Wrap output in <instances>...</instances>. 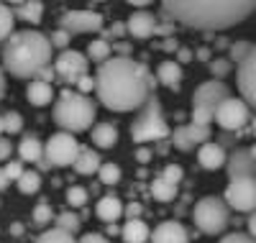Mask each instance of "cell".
<instances>
[{"mask_svg":"<svg viewBox=\"0 0 256 243\" xmlns=\"http://www.w3.org/2000/svg\"><path fill=\"white\" fill-rule=\"evenodd\" d=\"M98 80V100L102 108L113 113H128V110H141L144 102L154 95L156 80L146 70V64L134 62V56H113L95 74Z\"/></svg>","mask_w":256,"mask_h":243,"instance_id":"cell-1","label":"cell"},{"mask_svg":"<svg viewBox=\"0 0 256 243\" xmlns=\"http://www.w3.org/2000/svg\"><path fill=\"white\" fill-rule=\"evenodd\" d=\"M256 13L254 0H236V3H164L162 20L182 24L195 31H223L238 26L248 16Z\"/></svg>","mask_w":256,"mask_h":243,"instance_id":"cell-2","label":"cell"},{"mask_svg":"<svg viewBox=\"0 0 256 243\" xmlns=\"http://www.w3.org/2000/svg\"><path fill=\"white\" fill-rule=\"evenodd\" d=\"M52 41L41 31L24 28L16 31L3 46H0V67L6 74L18 80H36L41 70L52 64Z\"/></svg>","mask_w":256,"mask_h":243,"instance_id":"cell-3","label":"cell"},{"mask_svg":"<svg viewBox=\"0 0 256 243\" xmlns=\"http://www.w3.org/2000/svg\"><path fill=\"white\" fill-rule=\"evenodd\" d=\"M98 116V108L88 95H80L77 90H62V95L54 100V123L67 130V134H82L90 130L92 120Z\"/></svg>","mask_w":256,"mask_h":243,"instance_id":"cell-4","label":"cell"},{"mask_svg":"<svg viewBox=\"0 0 256 243\" xmlns=\"http://www.w3.org/2000/svg\"><path fill=\"white\" fill-rule=\"evenodd\" d=\"M166 136H172L164 113H162V102L156 98V92L144 102V108L138 110V116L131 126V138L136 144H148V141H162Z\"/></svg>","mask_w":256,"mask_h":243,"instance_id":"cell-5","label":"cell"},{"mask_svg":"<svg viewBox=\"0 0 256 243\" xmlns=\"http://www.w3.org/2000/svg\"><path fill=\"white\" fill-rule=\"evenodd\" d=\"M192 220L195 226L205 233V236H218L226 230L228 220H230V208L226 205L223 197L208 194L200 202H195V210H192Z\"/></svg>","mask_w":256,"mask_h":243,"instance_id":"cell-6","label":"cell"},{"mask_svg":"<svg viewBox=\"0 0 256 243\" xmlns=\"http://www.w3.org/2000/svg\"><path fill=\"white\" fill-rule=\"evenodd\" d=\"M80 141L67 134V130H59V134H52V138L44 144V154H46V162L52 166H74L77 156H80Z\"/></svg>","mask_w":256,"mask_h":243,"instance_id":"cell-7","label":"cell"},{"mask_svg":"<svg viewBox=\"0 0 256 243\" xmlns=\"http://www.w3.org/2000/svg\"><path fill=\"white\" fill-rule=\"evenodd\" d=\"M223 200L236 212H254L256 210V176H238L230 180L226 187Z\"/></svg>","mask_w":256,"mask_h":243,"instance_id":"cell-8","label":"cell"},{"mask_svg":"<svg viewBox=\"0 0 256 243\" xmlns=\"http://www.w3.org/2000/svg\"><path fill=\"white\" fill-rule=\"evenodd\" d=\"M251 120V108L241 98H228L216 108V123L226 130V134H238V130Z\"/></svg>","mask_w":256,"mask_h":243,"instance_id":"cell-9","label":"cell"},{"mask_svg":"<svg viewBox=\"0 0 256 243\" xmlns=\"http://www.w3.org/2000/svg\"><path fill=\"white\" fill-rule=\"evenodd\" d=\"M88 67H90L88 54L74 52V49L59 52V56L54 59V72H56V80H59V82H64V84H77V80H80V77L88 74Z\"/></svg>","mask_w":256,"mask_h":243,"instance_id":"cell-10","label":"cell"},{"mask_svg":"<svg viewBox=\"0 0 256 243\" xmlns=\"http://www.w3.org/2000/svg\"><path fill=\"white\" fill-rule=\"evenodd\" d=\"M59 28L70 34H98L105 28V18L98 10H67L59 18Z\"/></svg>","mask_w":256,"mask_h":243,"instance_id":"cell-11","label":"cell"},{"mask_svg":"<svg viewBox=\"0 0 256 243\" xmlns=\"http://www.w3.org/2000/svg\"><path fill=\"white\" fill-rule=\"evenodd\" d=\"M228 98H230V87L223 80H208V82H202V84L195 87V92H192V108L216 110Z\"/></svg>","mask_w":256,"mask_h":243,"instance_id":"cell-12","label":"cell"},{"mask_svg":"<svg viewBox=\"0 0 256 243\" xmlns=\"http://www.w3.org/2000/svg\"><path fill=\"white\" fill-rule=\"evenodd\" d=\"M212 136V128L210 126H198V123H187L172 130V146L180 151H192V148H200L202 144H208Z\"/></svg>","mask_w":256,"mask_h":243,"instance_id":"cell-13","label":"cell"},{"mask_svg":"<svg viewBox=\"0 0 256 243\" xmlns=\"http://www.w3.org/2000/svg\"><path fill=\"white\" fill-rule=\"evenodd\" d=\"M236 82H238V92H241V100L256 110V44L251 54L238 64L236 70Z\"/></svg>","mask_w":256,"mask_h":243,"instance_id":"cell-14","label":"cell"},{"mask_svg":"<svg viewBox=\"0 0 256 243\" xmlns=\"http://www.w3.org/2000/svg\"><path fill=\"white\" fill-rule=\"evenodd\" d=\"M156 26H159V18L152 13V10H134L131 16L126 18V31H128V36H134V38H138V41H144V38H152L154 34H156Z\"/></svg>","mask_w":256,"mask_h":243,"instance_id":"cell-15","label":"cell"},{"mask_svg":"<svg viewBox=\"0 0 256 243\" xmlns=\"http://www.w3.org/2000/svg\"><path fill=\"white\" fill-rule=\"evenodd\" d=\"M228 180H238V176H256V159L251 156V151L244 146H236L228 154L226 162Z\"/></svg>","mask_w":256,"mask_h":243,"instance_id":"cell-16","label":"cell"},{"mask_svg":"<svg viewBox=\"0 0 256 243\" xmlns=\"http://www.w3.org/2000/svg\"><path fill=\"white\" fill-rule=\"evenodd\" d=\"M152 243H190L187 228L177 220H164L152 230Z\"/></svg>","mask_w":256,"mask_h":243,"instance_id":"cell-17","label":"cell"},{"mask_svg":"<svg viewBox=\"0 0 256 243\" xmlns=\"http://www.w3.org/2000/svg\"><path fill=\"white\" fill-rule=\"evenodd\" d=\"M198 162L202 169H210V172H216V169H223L226 162H228V154L220 144L216 141H208L198 148Z\"/></svg>","mask_w":256,"mask_h":243,"instance_id":"cell-18","label":"cell"},{"mask_svg":"<svg viewBox=\"0 0 256 243\" xmlns=\"http://www.w3.org/2000/svg\"><path fill=\"white\" fill-rule=\"evenodd\" d=\"M54 98H56V95H54V87H52L49 82H44V80H31L28 87H26V100H28L34 108H44V105H49Z\"/></svg>","mask_w":256,"mask_h":243,"instance_id":"cell-19","label":"cell"},{"mask_svg":"<svg viewBox=\"0 0 256 243\" xmlns=\"http://www.w3.org/2000/svg\"><path fill=\"white\" fill-rule=\"evenodd\" d=\"M156 82L169 87V90H180V82H182V64L174 59H164L156 70Z\"/></svg>","mask_w":256,"mask_h":243,"instance_id":"cell-20","label":"cell"},{"mask_svg":"<svg viewBox=\"0 0 256 243\" xmlns=\"http://www.w3.org/2000/svg\"><path fill=\"white\" fill-rule=\"evenodd\" d=\"M120 238H123V243H148L152 240V228L141 218H131L120 228Z\"/></svg>","mask_w":256,"mask_h":243,"instance_id":"cell-21","label":"cell"},{"mask_svg":"<svg viewBox=\"0 0 256 243\" xmlns=\"http://www.w3.org/2000/svg\"><path fill=\"white\" fill-rule=\"evenodd\" d=\"M123 212H126V208H123V202L118 200L116 194L100 197L98 205H95V215H98L100 220H105V223H116V220H118Z\"/></svg>","mask_w":256,"mask_h":243,"instance_id":"cell-22","label":"cell"},{"mask_svg":"<svg viewBox=\"0 0 256 243\" xmlns=\"http://www.w3.org/2000/svg\"><path fill=\"white\" fill-rule=\"evenodd\" d=\"M90 136H92V144L98 148H113L118 144V128L113 123H108V120H102V123L92 126Z\"/></svg>","mask_w":256,"mask_h":243,"instance_id":"cell-23","label":"cell"},{"mask_svg":"<svg viewBox=\"0 0 256 243\" xmlns=\"http://www.w3.org/2000/svg\"><path fill=\"white\" fill-rule=\"evenodd\" d=\"M18 156H20V162H31V164L44 162V159H46L44 144H41L34 134H31V136H24V141L18 144Z\"/></svg>","mask_w":256,"mask_h":243,"instance_id":"cell-24","label":"cell"},{"mask_svg":"<svg viewBox=\"0 0 256 243\" xmlns=\"http://www.w3.org/2000/svg\"><path fill=\"white\" fill-rule=\"evenodd\" d=\"M13 13H16V20H24L28 26H36V24H41V18H44V3H38V0L18 3V6H13Z\"/></svg>","mask_w":256,"mask_h":243,"instance_id":"cell-25","label":"cell"},{"mask_svg":"<svg viewBox=\"0 0 256 243\" xmlns=\"http://www.w3.org/2000/svg\"><path fill=\"white\" fill-rule=\"evenodd\" d=\"M100 166H102V159L98 156V151H92V148H82L80 156H77V162H74V172L82 174V176L98 174Z\"/></svg>","mask_w":256,"mask_h":243,"instance_id":"cell-26","label":"cell"},{"mask_svg":"<svg viewBox=\"0 0 256 243\" xmlns=\"http://www.w3.org/2000/svg\"><path fill=\"white\" fill-rule=\"evenodd\" d=\"M113 54V44L108 38H92L88 44V59L90 62H98V64H105Z\"/></svg>","mask_w":256,"mask_h":243,"instance_id":"cell-27","label":"cell"},{"mask_svg":"<svg viewBox=\"0 0 256 243\" xmlns=\"http://www.w3.org/2000/svg\"><path fill=\"white\" fill-rule=\"evenodd\" d=\"M148 190H152V194L156 197L159 202H172L174 197H177V187H174V184H169L164 176H156V180H152Z\"/></svg>","mask_w":256,"mask_h":243,"instance_id":"cell-28","label":"cell"},{"mask_svg":"<svg viewBox=\"0 0 256 243\" xmlns=\"http://www.w3.org/2000/svg\"><path fill=\"white\" fill-rule=\"evenodd\" d=\"M13 26H16V13H13V8L6 6V3H0V44H6V41L16 34Z\"/></svg>","mask_w":256,"mask_h":243,"instance_id":"cell-29","label":"cell"},{"mask_svg":"<svg viewBox=\"0 0 256 243\" xmlns=\"http://www.w3.org/2000/svg\"><path fill=\"white\" fill-rule=\"evenodd\" d=\"M16 184H18V190L24 192V194H36L41 190V174L36 169H26L24 176H20Z\"/></svg>","mask_w":256,"mask_h":243,"instance_id":"cell-30","label":"cell"},{"mask_svg":"<svg viewBox=\"0 0 256 243\" xmlns=\"http://www.w3.org/2000/svg\"><path fill=\"white\" fill-rule=\"evenodd\" d=\"M120 166L118 164H113V162H105L102 166H100V172H98V176H100V184H105V187H113V184H118L120 182Z\"/></svg>","mask_w":256,"mask_h":243,"instance_id":"cell-31","label":"cell"},{"mask_svg":"<svg viewBox=\"0 0 256 243\" xmlns=\"http://www.w3.org/2000/svg\"><path fill=\"white\" fill-rule=\"evenodd\" d=\"M208 70H210V74H212V80H226L230 72H233V62L226 56H216V59H210V64H208Z\"/></svg>","mask_w":256,"mask_h":243,"instance_id":"cell-32","label":"cell"},{"mask_svg":"<svg viewBox=\"0 0 256 243\" xmlns=\"http://www.w3.org/2000/svg\"><path fill=\"white\" fill-rule=\"evenodd\" d=\"M36 243H77V240H74L72 233L62 230V228H49V230H44V233L38 236Z\"/></svg>","mask_w":256,"mask_h":243,"instance_id":"cell-33","label":"cell"},{"mask_svg":"<svg viewBox=\"0 0 256 243\" xmlns=\"http://www.w3.org/2000/svg\"><path fill=\"white\" fill-rule=\"evenodd\" d=\"M251 49H254V44H251V41L238 38V41H233V44H230V49H228V59H230V62H236V64H241V62L251 54Z\"/></svg>","mask_w":256,"mask_h":243,"instance_id":"cell-34","label":"cell"},{"mask_svg":"<svg viewBox=\"0 0 256 243\" xmlns=\"http://www.w3.org/2000/svg\"><path fill=\"white\" fill-rule=\"evenodd\" d=\"M52 218H54V210H52V205L44 200V202H38L36 208H34V226H46V223H52Z\"/></svg>","mask_w":256,"mask_h":243,"instance_id":"cell-35","label":"cell"},{"mask_svg":"<svg viewBox=\"0 0 256 243\" xmlns=\"http://www.w3.org/2000/svg\"><path fill=\"white\" fill-rule=\"evenodd\" d=\"M3 123H6V134H10V136L24 130V116L16 113V110H8V113L3 116Z\"/></svg>","mask_w":256,"mask_h":243,"instance_id":"cell-36","label":"cell"},{"mask_svg":"<svg viewBox=\"0 0 256 243\" xmlns=\"http://www.w3.org/2000/svg\"><path fill=\"white\" fill-rule=\"evenodd\" d=\"M190 123H198V126H210V123H216V110H208V108H192Z\"/></svg>","mask_w":256,"mask_h":243,"instance_id":"cell-37","label":"cell"},{"mask_svg":"<svg viewBox=\"0 0 256 243\" xmlns=\"http://www.w3.org/2000/svg\"><path fill=\"white\" fill-rule=\"evenodd\" d=\"M56 228H62V230H67V233H74L77 228H80V218L74 215V212H62V215H56Z\"/></svg>","mask_w":256,"mask_h":243,"instance_id":"cell-38","label":"cell"},{"mask_svg":"<svg viewBox=\"0 0 256 243\" xmlns=\"http://www.w3.org/2000/svg\"><path fill=\"white\" fill-rule=\"evenodd\" d=\"M67 205L70 208L88 205V190H84V187H70L67 190Z\"/></svg>","mask_w":256,"mask_h":243,"instance_id":"cell-39","label":"cell"},{"mask_svg":"<svg viewBox=\"0 0 256 243\" xmlns=\"http://www.w3.org/2000/svg\"><path fill=\"white\" fill-rule=\"evenodd\" d=\"M49 41H52V46H54V49L67 52V49H70V41H72V34H70V31H64V28H56V31L49 36Z\"/></svg>","mask_w":256,"mask_h":243,"instance_id":"cell-40","label":"cell"},{"mask_svg":"<svg viewBox=\"0 0 256 243\" xmlns=\"http://www.w3.org/2000/svg\"><path fill=\"white\" fill-rule=\"evenodd\" d=\"M162 176H164L169 184H174V187H177V184L182 182V176H184V169H182L180 164H166L164 172H162Z\"/></svg>","mask_w":256,"mask_h":243,"instance_id":"cell-41","label":"cell"},{"mask_svg":"<svg viewBox=\"0 0 256 243\" xmlns=\"http://www.w3.org/2000/svg\"><path fill=\"white\" fill-rule=\"evenodd\" d=\"M3 169H6V174H8L10 182H18L20 176H24V172H26V169H24V162H8Z\"/></svg>","mask_w":256,"mask_h":243,"instance_id":"cell-42","label":"cell"},{"mask_svg":"<svg viewBox=\"0 0 256 243\" xmlns=\"http://www.w3.org/2000/svg\"><path fill=\"white\" fill-rule=\"evenodd\" d=\"M95 87H98V80H95L92 74H84V77H80V80H77V92H80V95L92 92Z\"/></svg>","mask_w":256,"mask_h":243,"instance_id":"cell-43","label":"cell"},{"mask_svg":"<svg viewBox=\"0 0 256 243\" xmlns=\"http://www.w3.org/2000/svg\"><path fill=\"white\" fill-rule=\"evenodd\" d=\"M123 36H128V31H126V24L116 20L113 26H108V28H105V36H102V38H123Z\"/></svg>","mask_w":256,"mask_h":243,"instance_id":"cell-44","label":"cell"},{"mask_svg":"<svg viewBox=\"0 0 256 243\" xmlns=\"http://www.w3.org/2000/svg\"><path fill=\"white\" fill-rule=\"evenodd\" d=\"M220 243H256L248 233H228L220 238Z\"/></svg>","mask_w":256,"mask_h":243,"instance_id":"cell-45","label":"cell"},{"mask_svg":"<svg viewBox=\"0 0 256 243\" xmlns=\"http://www.w3.org/2000/svg\"><path fill=\"white\" fill-rule=\"evenodd\" d=\"M77 243H113V240L105 238V236H100V233H84Z\"/></svg>","mask_w":256,"mask_h":243,"instance_id":"cell-46","label":"cell"},{"mask_svg":"<svg viewBox=\"0 0 256 243\" xmlns=\"http://www.w3.org/2000/svg\"><path fill=\"white\" fill-rule=\"evenodd\" d=\"M10 151H13L10 141H6L3 136H0V162H6V159H10Z\"/></svg>","mask_w":256,"mask_h":243,"instance_id":"cell-47","label":"cell"},{"mask_svg":"<svg viewBox=\"0 0 256 243\" xmlns=\"http://www.w3.org/2000/svg\"><path fill=\"white\" fill-rule=\"evenodd\" d=\"M36 80H44V82H49V84H52V80H56V72H54V64H49L46 70H41Z\"/></svg>","mask_w":256,"mask_h":243,"instance_id":"cell-48","label":"cell"},{"mask_svg":"<svg viewBox=\"0 0 256 243\" xmlns=\"http://www.w3.org/2000/svg\"><path fill=\"white\" fill-rule=\"evenodd\" d=\"M162 49H164V52H180V44H177L174 36H169V38L162 41Z\"/></svg>","mask_w":256,"mask_h":243,"instance_id":"cell-49","label":"cell"},{"mask_svg":"<svg viewBox=\"0 0 256 243\" xmlns=\"http://www.w3.org/2000/svg\"><path fill=\"white\" fill-rule=\"evenodd\" d=\"M113 52H118V56H131V44L128 41H120L113 46Z\"/></svg>","mask_w":256,"mask_h":243,"instance_id":"cell-50","label":"cell"},{"mask_svg":"<svg viewBox=\"0 0 256 243\" xmlns=\"http://www.w3.org/2000/svg\"><path fill=\"white\" fill-rule=\"evenodd\" d=\"M195 59V52H190V49H180L177 52V62L180 64H187V62H192Z\"/></svg>","mask_w":256,"mask_h":243,"instance_id":"cell-51","label":"cell"},{"mask_svg":"<svg viewBox=\"0 0 256 243\" xmlns=\"http://www.w3.org/2000/svg\"><path fill=\"white\" fill-rule=\"evenodd\" d=\"M126 215H128V220H131V218H141V205L138 202H131V205L126 208Z\"/></svg>","mask_w":256,"mask_h":243,"instance_id":"cell-52","label":"cell"},{"mask_svg":"<svg viewBox=\"0 0 256 243\" xmlns=\"http://www.w3.org/2000/svg\"><path fill=\"white\" fill-rule=\"evenodd\" d=\"M246 226H248V236L256 240V210H254V212H251V218L246 220Z\"/></svg>","mask_w":256,"mask_h":243,"instance_id":"cell-53","label":"cell"},{"mask_svg":"<svg viewBox=\"0 0 256 243\" xmlns=\"http://www.w3.org/2000/svg\"><path fill=\"white\" fill-rule=\"evenodd\" d=\"M136 159H138L141 164H146L148 159H152V151H148V148H138V151H136Z\"/></svg>","mask_w":256,"mask_h":243,"instance_id":"cell-54","label":"cell"},{"mask_svg":"<svg viewBox=\"0 0 256 243\" xmlns=\"http://www.w3.org/2000/svg\"><path fill=\"white\" fill-rule=\"evenodd\" d=\"M195 56H198L200 62H208V64H210V49H198Z\"/></svg>","mask_w":256,"mask_h":243,"instance_id":"cell-55","label":"cell"},{"mask_svg":"<svg viewBox=\"0 0 256 243\" xmlns=\"http://www.w3.org/2000/svg\"><path fill=\"white\" fill-rule=\"evenodd\" d=\"M3 95H6V70L0 67V100H3Z\"/></svg>","mask_w":256,"mask_h":243,"instance_id":"cell-56","label":"cell"},{"mask_svg":"<svg viewBox=\"0 0 256 243\" xmlns=\"http://www.w3.org/2000/svg\"><path fill=\"white\" fill-rule=\"evenodd\" d=\"M8 182H10V180H8V174H6V169H0V192H3V190L8 187Z\"/></svg>","mask_w":256,"mask_h":243,"instance_id":"cell-57","label":"cell"},{"mask_svg":"<svg viewBox=\"0 0 256 243\" xmlns=\"http://www.w3.org/2000/svg\"><path fill=\"white\" fill-rule=\"evenodd\" d=\"M10 230H13V233H16V236H20V233H24V228H20V226H18V223H16V226H13V228H10Z\"/></svg>","mask_w":256,"mask_h":243,"instance_id":"cell-58","label":"cell"},{"mask_svg":"<svg viewBox=\"0 0 256 243\" xmlns=\"http://www.w3.org/2000/svg\"><path fill=\"white\" fill-rule=\"evenodd\" d=\"M251 134H254V138H256V118H251Z\"/></svg>","mask_w":256,"mask_h":243,"instance_id":"cell-59","label":"cell"},{"mask_svg":"<svg viewBox=\"0 0 256 243\" xmlns=\"http://www.w3.org/2000/svg\"><path fill=\"white\" fill-rule=\"evenodd\" d=\"M6 130V123H3V116H0V134H3Z\"/></svg>","mask_w":256,"mask_h":243,"instance_id":"cell-60","label":"cell"},{"mask_svg":"<svg viewBox=\"0 0 256 243\" xmlns=\"http://www.w3.org/2000/svg\"><path fill=\"white\" fill-rule=\"evenodd\" d=\"M248 151H251V156H254V159H256V144H254V146H251V148H248Z\"/></svg>","mask_w":256,"mask_h":243,"instance_id":"cell-61","label":"cell"}]
</instances>
